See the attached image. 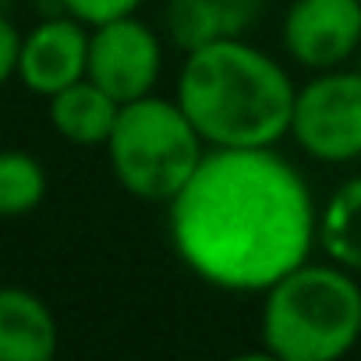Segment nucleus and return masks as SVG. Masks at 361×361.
<instances>
[{
	"mask_svg": "<svg viewBox=\"0 0 361 361\" xmlns=\"http://www.w3.org/2000/svg\"><path fill=\"white\" fill-rule=\"evenodd\" d=\"M117 185L138 202H170L206 156V138L173 99L152 92L121 103L117 124L106 138Z\"/></svg>",
	"mask_w": 361,
	"mask_h": 361,
	"instance_id": "4",
	"label": "nucleus"
},
{
	"mask_svg": "<svg viewBox=\"0 0 361 361\" xmlns=\"http://www.w3.org/2000/svg\"><path fill=\"white\" fill-rule=\"evenodd\" d=\"M47 199V170L25 149H0V220L32 213Z\"/></svg>",
	"mask_w": 361,
	"mask_h": 361,
	"instance_id": "13",
	"label": "nucleus"
},
{
	"mask_svg": "<svg viewBox=\"0 0 361 361\" xmlns=\"http://www.w3.org/2000/svg\"><path fill=\"white\" fill-rule=\"evenodd\" d=\"M89 32L92 29L71 15L39 22L32 32L22 36L18 82L47 99L82 82L89 75Z\"/></svg>",
	"mask_w": 361,
	"mask_h": 361,
	"instance_id": "8",
	"label": "nucleus"
},
{
	"mask_svg": "<svg viewBox=\"0 0 361 361\" xmlns=\"http://www.w3.org/2000/svg\"><path fill=\"white\" fill-rule=\"evenodd\" d=\"M319 241L336 266L361 273V177L343 180L326 202L319 216Z\"/></svg>",
	"mask_w": 361,
	"mask_h": 361,
	"instance_id": "12",
	"label": "nucleus"
},
{
	"mask_svg": "<svg viewBox=\"0 0 361 361\" xmlns=\"http://www.w3.org/2000/svg\"><path fill=\"white\" fill-rule=\"evenodd\" d=\"M64 8V15L85 22L89 29L103 25V22H114V18H124V15H135L142 0H57Z\"/></svg>",
	"mask_w": 361,
	"mask_h": 361,
	"instance_id": "14",
	"label": "nucleus"
},
{
	"mask_svg": "<svg viewBox=\"0 0 361 361\" xmlns=\"http://www.w3.org/2000/svg\"><path fill=\"white\" fill-rule=\"evenodd\" d=\"M117 114L121 103L106 89H99L89 75L50 96V124L71 145H106Z\"/></svg>",
	"mask_w": 361,
	"mask_h": 361,
	"instance_id": "10",
	"label": "nucleus"
},
{
	"mask_svg": "<svg viewBox=\"0 0 361 361\" xmlns=\"http://www.w3.org/2000/svg\"><path fill=\"white\" fill-rule=\"evenodd\" d=\"M57 340V319L39 294L0 287V361H50Z\"/></svg>",
	"mask_w": 361,
	"mask_h": 361,
	"instance_id": "9",
	"label": "nucleus"
},
{
	"mask_svg": "<svg viewBox=\"0 0 361 361\" xmlns=\"http://www.w3.org/2000/svg\"><path fill=\"white\" fill-rule=\"evenodd\" d=\"M283 47L301 68L333 71L361 47V0H294Z\"/></svg>",
	"mask_w": 361,
	"mask_h": 361,
	"instance_id": "7",
	"label": "nucleus"
},
{
	"mask_svg": "<svg viewBox=\"0 0 361 361\" xmlns=\"http://www.w3.org/2000/svg\"><path fill=\"white\" fill-rule=\"evenodd\" d=\"M18 54H22V32L0 15V85L18 78Z\"/></svg>",
	"mask_w": 361,
	"mask_h": 361,
	"instance_id": "15",
	"label": "nucleus"
},
{
	"mask_svg": "<svg viewBox=\"0 0 361 361\" xmlns=\"http://www.w3.org/2000/svg\"><path fill=\"white\" fill-rule=\"evenodd\" d=\"M298 89L259 47L224 36L188 50L177 103L213 149H269L290 135Z\"/></svg>",
	"mask_w": 361,
	"mask_h": 361,
	"instance_id": "2",
	"label": "nucleus"
},
{
	"mask_svg": "<svg viewBox=\"0 0 361 361\" xmlns=\"http://www.w3.org/2000/svg\"><path fill=\"white\" fill-rule=\"evenodd\" d=\"M166 206L177 255L231 294H266L319 238L312 188L273 145L206 152Z\"/></svg>",
	"mask_w": 361,
	"mask_h": 361,
	"instance_id": "1",
	"label": "nucleus"
},
{
	"mask_svg": "<svg viewBox=\"0 0 361 361\" xmlns=\"http://www.w3.org/2000/svg\"><path fill=\"white\" fill-rule=\"evenodd\" d=\"M361 340V283L343 266L301 262L266 290L262 343L280 361H336Z\"/></svg>",
	"mask_w": 361,
	"mask_h": 361,
	"instance_id": "3",
	"label": "nucleus"
},
{
	"mask_svg": "<svg viewBox=\"0 0 361 361\" xmlns=\"http://www.w3.org/2000/svg\"><path fill=\"white\" fill-rule=\"evenodd\" d=\"M294 142L322 159L347 163L361 156V71H319L294 96Z\"/></svg>",
	"mask_w": 361,
	"mask_h": 361,
	"instance_id": "5",
	"label": "nucleus"
},
{
	"mask_svg": "<svg viewBox=\"0 0 361 361\" xmlns=\"http://www.w3.org/2000/svg\"><path fill=\"white\" fill-rule=\"evenodd\" d=\"M255 15V0H170L166 22L177 47L195 50L224 36H238Z\"/></svg>",
	"mask_w": 361,
	"mask_h": 361,
	"instance_id": "11",
	"label": "nucleus"
},
{
	"mask_svg": "<svg viewBox=\"0 0 361 361\" xmlns=\"http://www.w3.org/2000/svg\"><path fill=\"white\" fill-rule=\"evenodd\" d=\"M163 68L159 36L135 15L103 22L89 32V78L117 103H131L152 92Z\"/></svg>",
	"mask_w": 361,
	"mask_h": 361,
	"instance_id": "6",
	"label": "nucleus"
}]
</instances>
